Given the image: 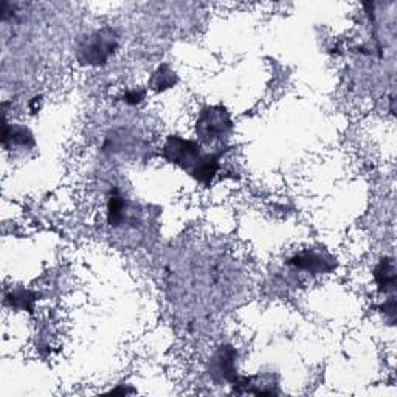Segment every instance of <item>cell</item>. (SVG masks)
<instances>
[{
    "label": "cell",
    "mask_w": 397,
    "mask_h": 397,
    "mask_svg": "<svg viewBox=\"0 0 397 397\" xmlns=\"http://www.w3.org/2000/svg\"><path fill=\"white\" fill-rule=\"evenodd\" d=\"M234 349H231V346H222L216 352L215 359H213V374L221 376V378H224L225 382H233L239 385L238 374H236L234 368Z\"/></svg>",
    "instance_id": "277c9868"
},
{
    "label": "cell",
    "mask_w": 397,
    "mask_h": 397,
    "mask_svg": "<svg viewBox=\"0 0 397 397\" xmlns=\"http://www.w3.org/2000/svg\"><path fill=\"white\" fill-rule=\"evenodd\" d=\"M174 84H176V73L169 69V65H162V67H158L157 72L152 75L151 87L154 91L157 92L167 91V88H171Z\"/></svg>",
    "instance_id": "52a82bcc"
},
{
    "label": "cell",
    "mask_w": 397,
    "mask_h": 397,
    "mask_svg": "<svg viewBox=\"0 0 397 397\" xmlns=\"http://www.w3.org/2000/svg\"><path fill=\"white\" fill-rule=\"evenodd\" d=\"M143 98H145V92L143 91H130V92L126 93V97H124V99H126V103H129V104H137Z\"/></svg>",
    "instance_id": "9c48e42d"
},
{
    "label": "cell",
    "mask_w": 397,
    "mask_h": 397,
    "mask_svg": "<svg viewBox=\"0 0 397 397\" xmlns=\"http://www.w3.org/2000/svg\"><path fill=\"white\" fill-rule=\"evenodd\" d=\"M195 129L204 143H216L228 137L233 129V121L228 112L221 106H210L199 114Z\"/></svg>",
    "instance_id": "7a4b0ae2"
},
{
    "label": "cell",
    "mask_w": 397,
    "mask_h": 397,
    "mask_svg": "<svg viewBox=\"0 0 397 397\" xmlns=\"http://www.w3.org/2000/svg\"><path fill=\"white\" fill-rule=\"evenodd\" d=\"M374 278L378 289L383 293H389L396 289V265L393 259H383L376 267Z\"/></svg>",
    "instance_id": "5b68a950"
},
{
    "label": "cell",
    "mask_w": 397,
    "mask_h": 397,
    "mask_svg": "<svg viewBox=\"0 0 397 397\" xmlns=\"http://www.w3.org/2000/svg\"><path fill=\"white\" fill-rule=\"evenodd\" d=\"M118 47L114 29L103 28L91 34L80 47V61L87 65H103L109 61Z\"/></svg>",
    "instance_id": "3957f363"
},
{
    "label": "cell",
    "mask_w": 397,
    "mask_h": 397,
    "mask_svg": "<svg viewBox=\"0 0 397 397\" xmlns=\"http://www.w3.org/2000/svg\"><path fill=\"white\" fill-rule=\"evenodd\" d=\"M290 264L296 265L301 270H309V272H328L333 269V265H329V261H324L323 256H320L317 253H301L298 256H295Z\"/></svg>",
    "instance_id": "8992f818"
},
{
    "label": "cell",
    "mask_w": 397,
    "mask_h": 397,
    "mask_svg": "<svg viewBox=\"0 0 397 397\" xmlns=\"http://www.w3.org/2000/svg\"><path fill=\"white\" fill-rule=\"evenodd\" d=\"M108 210L109 224L114 225V227L126 221V200L120 197V195H112L109 199Z\"/></svg>",
    "instance_id": "ba28073f"
},
{
    "label": "cell",
    "mask_w": 397,
    "mask_h": 397,
    "mask_svg": "<svg viewBox=\"0 0 397 397\" xmlns=\"http://www.w3.org/2000/svg\"><path fill=\"white\" fill-rule=\"evenodd\" d=\"M163 158L182 168L195 180L208 187L219 169V157L202 151V146L193 140L171 135L163 145Z\"/></svg>",
    "instance_id": "6da1fadb"
}]
</instances>
